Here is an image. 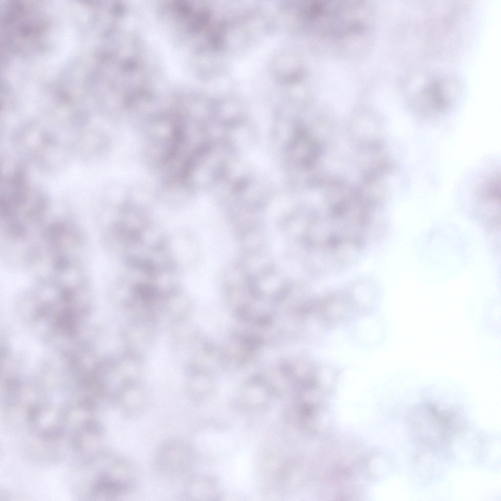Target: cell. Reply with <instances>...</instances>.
<instances>
[{
  "mask_svg": "<svg viewBox=\"0 0 501 501\" xmlns=\"http://www.w3.org/2000/svg\"><path fill=\"white\" fill-rule=\"evenodd\" d=\"M451 410H441L436 406L420 407L414 414L415 431L422 439L431 443H440L457 433L460 419Z\"/></svg>",
  "mask_w": 501,
  "mask_h": 501,
  "instance_id": "obj_1",
  "label": "cell"
}]
</instances>
